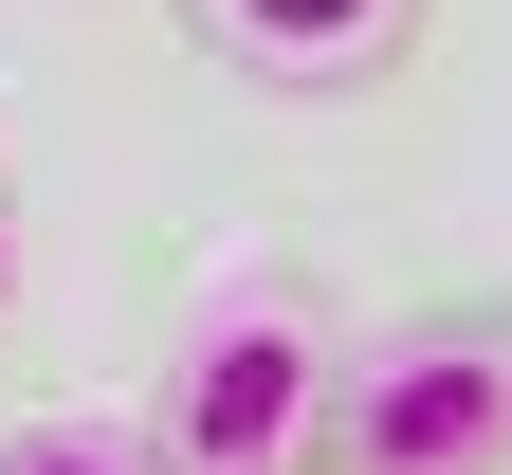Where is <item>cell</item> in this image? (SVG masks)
I'll use <instances>...</instances> for the list:
<instances>
[{
  "label": "cell",
  "instance_id": "5",
  "mask_svg": "<svg viewBox=\"0 0 512 475\" xmlns=\"http://www.w3.org/2000/svg\"><path fill=\"white\" fill-rule=\"evenodd\" d=\"M19 256H37V220H19V147H0V329H19Z\"/></svg>",
  "mask_w": 512,
  "mask_h": 475
},
{
  "label": "cell",
  "instance_id": "2",
  "mask_svg": "<svg viewBox=\"0 0 512 475\" xmlns=\"http://www.w3.org/2000/svg\"><path fill=\"white\" fill-rule=\"evenodd\" d=\"M311 475H512V311H403V329H348V384H330V439Z\"/></svg>",
  "mask_w": 512,
  "mask_h": 475
},
{
  "label": "cell",
  "instance_id": "4",
  "mask_svg": "<svg viewBox=\"0 0 512 475\" xmlns=\"http://www.w3.org/2000/svg\"><path fill=\"white\" fill-rule=\"evenodd\" d=\"M0 475H165V439L110 402H55V421H0Z\"/></svg>",
  "mask_w": 512,
  "mask_h": 475
},
{
  "label": "cell",
  "instance_id": "3",
  "mask_svg": "<svg viewBox=\"0 0 512 475\" xmlns=\"http://www.w3.org/2000/svg\"><path fill=\"white\" fill-rule=\"evenodd\" d=\"M183 55H220L238 92H275V110H348L384 74H421V37H439V0H165Z\"/></svg>",
  "mask_w": 512,
  "mask_h": 475
},
{
  "label": "cell",
  "instance_id": "1",
  "mask_svg": "<svg viewBox=\"0 0 512 475\" xmlns=\"http://www.w3.org/2000/svg\"><path fill=\"white\" fill-rule=\"evenodd\" d=\"M330 384H348V311H330V275L238 256V275L183 293V329L147 348V402H128V421L165 439V475H311Z\"/></svg>",
  "mask_w": 512,
  "mask_h": 475
}]
</instances>
